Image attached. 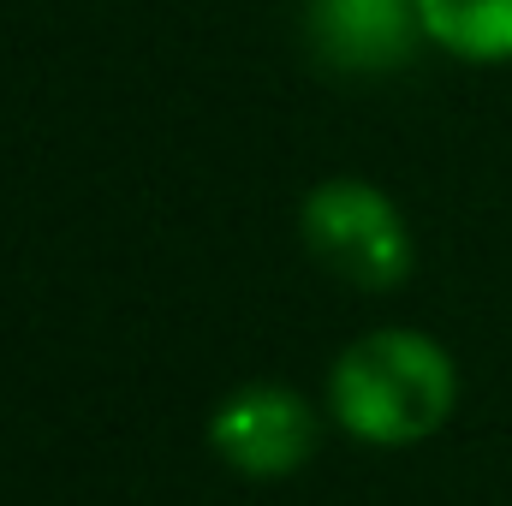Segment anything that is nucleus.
<instances>
[{"instance_id":"obj_2","label":"nucleus","mask_w":512,"mask_h":506,"mask_svg":"<svg viewBox=\"0 0 512 506\" xmlns=\"http://www.w3.org/2000/svg\"><path fill=\"white\" fill-rule=\"evenodd\" d=\"M298 233H304L310 256L328 274H340L346 286L387 292L411 274L405 215L370 179H322L298 209Z\"/></svg>"},{"instance_id":"obj_5","label":"nucleus","mask_w":512,"mask_h":506,"mask_svg":"<svg viewBox=\"0 0 512 506\" xmlns=\"http://www.w3.org/2000/svg\"><path fill=\"white\" fill-rule=\"evenodd\" d=\"M423 42L447 48L471 66H507L512 60V0H417Z\"/></svg>"},{"instance_id":"obj_3","label":"nucleus","mask_w":512,"mask_h":506,"mask_svg":"<svg viewBox=\"0 0 512 506\" xmlns=\"http://www.w3.org/2000/svg\"><path fill=\"white\" fill-rule=\"evenodd\" d=\"M209 447L227 471L280 483L316 453V411L286 381H245L209 411Z\"/></svg>"},{"instance_id":"obj_1","label":"nucleus","mask_w":512,"mask_h":506,"mask_svg":"<svg viewBox=\"0 0 512 506\" xmlns=\"http://www.w3.org/2000/svg\"><path fill=\"white\" fill-rule=\"evenodd\" d=\"M459 405V364L423 328L358 334L328 370V411L364 447H417Z\"/></svg>"},{"instance_id":"obj_4","label":"nucleus","mask_w":512,"mask_h":506,"mask_svg":"<svg viewBox=\"0 0 512 506\" xmlns=\"http://www.w3.org/2000/svg\"><path fill=\"white\" fill-rule=\"evenodd\" d=\"M304 30H310L316 60L352 78L399 72L423 42L417 0H310Z\"/></svg>"}]
</instances>
